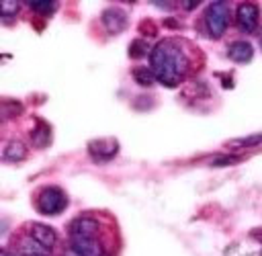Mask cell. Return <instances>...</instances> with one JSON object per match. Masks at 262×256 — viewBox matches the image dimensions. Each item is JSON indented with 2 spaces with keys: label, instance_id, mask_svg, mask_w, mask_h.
<instances>
[{
  "label": "cell",
  "instance_id": "cell-1",
  "mask_svg": "<svg viewBox=\"0 0 262 256\" xmlns=\"http://www.w3.org/2000/svg\"><path fill=\"white\" fill-rule=\"evenodd\" d=\"M149 68L156 76V80L164 86H178V82L184 78L186 70H188V59L182 51V47L178 45V41L174 39H164L160 43L154 45L151 53H149Z\"/></svg>",
  "mask_w": 262,
  "mask_h": 256
},
{
  "label": "cell",
  "instance_id": "cell-2",
  "mask_svg": "<svg viewBox=\"0 0 262 256\" xmlns=\"http://www.w3.org/2000/svg\"><path fill=\"white\" fill-rule=\"evenodd\" d=\"M205 27L211 37H221L229 25V6L223 0L211 2L205 10Z\"/></svg>",
  "mask_w": 262,
  "mask_h": 256
},
{
  "label": "cell",
  "instance_id": "cell-3",
  "mask_svg": "<svg viewBox=\"0 0 262 256\" xmlns=\"http://www.w3.org/2000/svg\"><path fill=\"white\" fill-rule=\"evenodd\" d=\"M68 207V195L59 186H45L37 195V209L43 215H57Z\"/></svg>",
  "mask_w": 262,
  "mask_h": 256
},
{
  "label": "cell",
  "instance_id": "cell-4",
  "mask_svg": "<svg viewBox=\"0 0 262 256\" xmlns=\"http://www.w3.org/2000/svg\"><path fill=\"white\" fill-rule=\"evenodd\" d=\"M70 246L76 256H104V248L96 236H70Z\"/></svg>",
  "mask_w": 262,
  "mask_h": 256
},
{
  "label": "cell",
  "instance_id": "cell-5",
  "mask_svg": "<svg viewBox=\"0 0 262 256\" xmlns=\"http://www.w3.org/2000/svg\"><path fill=\"white\" fill-rule=\"evenodd\" d=\"M258 16L260 10L254 2H242L235 10V23L244 33H252L258 27Z\"/></svg>",
  "mask_w": 262,
  "mask_h": 256
},
{
  "label": "cell",
  "instance_id": "cell-6",
  "mask_svg": "<svg viewBox=\"0 0 262 256\" xmlns=\"http://www.w3.org/2000/svg\"><path fill=\"white\" fill-rule=\"evenodd\" d=\"M88 152L96 162H104V160H111L113 156H117L119 143L115 139H94L88 143Z\"/></svg>",
  "mask_w": 262,
  "mask_h": 256
},
{
  "label": "cell",
  "instance_id": "cell-7",
  "mask_svg": "<svg viewBox=\"0 0 262 256\" xmlns=\"http://www.w3.org/2000/svg\"><path fill=\"white\" fill-rule=\"evenodd\" d=\"M100 20H102L104 29H106L111 35H117V33H121V31L127 27V16H125V12H123L121 8H117V6H111V8L102 10Z\"/></svg>",
  "mask_w": 262,
  "mask_h": 256
},
{
  "label": "cell",
  "instance_id": "cell-8",
  "mask_svg": "<svg viewBox=\"0 0 262 256\" xmlns=\"http://www.w3.org/2000/svg\"><path fill=\"white\" fill-rule=\"evenodd\" d=\"M98 221L90 215H80L70 223V236H96Z\"/></svg>",
  "mask_w": 262,
  "mask_h": 256
},
{
  "label": "cell",
  "instance_id": "cell-9",
  "mask_svg": "<svg viewBox=\"0 0 262 256\" xmlns=\"http://www.w3.org/2000/svg\"><path fill=\"white\" fill-rule=\"evenodd\" d=\"M29 236H31L35 242H39L41 246H45L47 250H51L53 244H55V240H57L55 229L49 227V225H45V223H33L31 229H29Z\"/></svg>",
  "mask_w": 262,
  "mask_h": 256
},
{
  "label": "cell",
  "instance_id": "cell-10",
  "mask_svg": "<svg viewBox=\"0 0 262 256\" xmlns=\"http://www.w3.org/2000/svg\"><path fill=\"white\" fill-rule=\"evenodd\" d=\"M227 55H229V59H233V61H237V63H246V61L252 59L254 47H252V43H248V41H233V43L227 47Z\"/></svg>",
  "mask_w": 262,
  "mask_h": 256
},
{
  "label": "cell",
  "instance_id": "cell-11",
  "mask_svg": "<svg viewBox=\"0 0 262 256\" xmlns=\"http://www.w3.org/2000/svg\"><path fill=\"white\" fill-rule=\"evenodd\" d=\"M27 158V147L23 141H10L6 147H4V160L6 162H20Z\"/></svg>",
  "mask_w": 262,
  "mask_h": 256
},
{
  "label": "cell",
  "instance_id": "cell-12",
  "mask_svg": "<svg viewBox=\"0 0 262 256\" xmlns=\"http://www.w3.org/2000/svg\"><path fill=\"white\" fill-rule=\"evenodd\" d=\"M20 254H23V256H47L49 250H47L45 246H41L39 242H35V240L29 236L27 240L20 242Z\"/></svg>",
  "mask_w": 262,
  "mask_h": 256
},
{
  "label": "cell",
  "instance_id": "cell-13",
  "mask_svg": "<svg viewBox=\"0 0 262 256\" xmlns=\"http://www.w3.org/2000/svg\"><path fill=\"white\" fill-rule=\"evenodd\" d=\"M31 139H33V143H35L37 147H45V145L51 141V129H49L43 121H39L37 127L33 129V133H31Z\"/></svg>",
  "mask_w": 262,
  "mask_h": 256
},
{
  "label": "cell",
  "instance_id": "cell-14",
  "mask_svg": "<svg viewBox=\"0 0 262 256\" xmlns=\"http://www.w3.org/2000/svg\"><path fill=\"white\" fill-rule=\"evenodd\" d=\"M133 78H135L137 84H141V86H151L154 80H156L151 68H137V70L133 72Z\"/></svg>",
  "mask_w": 262,
  "mask_h": 256
},
{
  "label": "cell",
  "instance_id": "cell-15",
  "mask_svg": "<svg viewBox=\"0 0 262 256\" xmlns=\"http://www.w3.org/2000/svg\"><path fill=\"white\" fill-rule=\"evenodd\" d=\"M258 143H262V133L239 137V139H231L229 141V147H250V145H258Z\"/></svg>",
  "mask_w": 262,
  "mask_h": 256
},
{
  "label": "cell",
  "instance_id": "cell-16",
  "mask_svg": "<svg viewBox=\"0 0 262 256\" xmlns=\"http://www.w3.org/2000/svg\"><path fill=\"white\" fill-rule=\"evenodd\" d=\"M29 6H31L35 12L43 14V16H49L51 12L57 10V2H51V0H47V2H29Z\"/></svg>",
  "mask_w": 262,
  "mask_h": 256
},
{
  "label": "cell",
  "instance_id": "cell-17",
  "mask_svg": "<svg viewBox=\"0 0 262 256\" xmlns=\"http://www.w3.org/2000/svg\"><path fill=\"white\" fill-rule=\"evenodd\" d=\"M147 43L145 41H141V39H137V41H133L131 43V47H129V53L133 55V57H141V55H145L147 53Z\"/></svg>",
  "mask_w": 262,
  "mask_h": 256
},
{
  "label": "cell",
  "instance_id": "cell-18",
  "mask_svg": "<svg viewBox=\"0 0 262 256\" xmlns=\"http://www.w3.org/2000/svg\"><path fill=\"white\" fill-rule=\"evenodd\" d=\"M0 8H2V16L10 18V16H14V14L18 12L20 4H18V2H8V0H4V2L0 4Z\"/></svg>",
  "mask_w": 262,
  "mask_h": 256
},
{
  "label": "cell",
  "instance_id": "cell-19",
  "mask_svg": "<svg viewBox=\"0 0 262 256\" xmlns=\"http://www.w3.org/2000/svg\"><path fill=\"white\" fill-rule=\"evenodd\" d=\"M237 160H239V156H225V158L213 160V166H225V164H233V162H237Z\"/></svg>",
  "mask_w": 262,
  "mask_h": 256
},
{
  "label": "cell",
  "instance_id": "cell-20",
  "mask_svg": "<svg viewBox=\"0 0 262 256\" xmlns=\"http://www.w3.org/2000/svg\"><path fill=\"white\" fill-rule=\"evenodd\" d=\"M0 256H14V254H12V252H8V250H4V252H2Z\"/></svg>",
  "mask_w": 262,
  "mask_h": 256
},
{
  "label": "cell",
  "instance_id": "cell-21",
  "mask_svg": "<svg viewBox=\"0 0 262 256\" xmlns=\"http://www.w3.org/2000/svg\"><path fill=\"white\" fill-rule=\"evenodd\" d=\"M63 256H72V254H63Z\"/></svg>",
  "mask_w": 262,
  "mask_h": 256
},
{
  "label": "cell",
  "instance_id": "cell-22",
  "mask_svg": "<svg viewBox=\"0 0 262 256\" xmlns=\"http://www.w3.org/2000/svg\"><path fill=\"white\" fill-rule=\"evenodd\" d=\"M260 41H262V39H260Z\"/></svg>",
  "mask_w": 262,
  "mask_h": 256
}]
</instances>
